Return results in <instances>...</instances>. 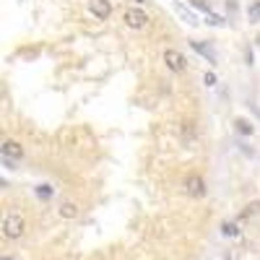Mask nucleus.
Wrapping results in <instances>:
<instances>
[{"label":"nucleus","mask_w":260,"mask_h":260,"mask_svg":"<svg viewBox=\"0 0 260 260\" xmlns=\"http://www.w3.org/2000/svg\"><path fill=\"white\" fill-rule=\"evenodd\" d=\"M26 232V221H24V216H18V213H8L6 219H3V237L6 240H21Z\"/></svg>","instance_id":"nucleus-1"},{"label":"nucleus","mask_w":260,"mask_h":260,"mask_svg":"<svg viewBox=\"0 0 260 260\" xmlns=\"http://www.w3.org/2000/svg\"><path fill=\"white\" fill-rule=\"evenodd\" d=\"M122 21H125L127 29H136V31H141V29L148 26V16H146V11H141V8H127V11L122 13Z\"/></svg>","instance_id":"nucleus-2"},{"label":"nucleus","mask_w":260,"mask_h":260,"mask_svg":"<svg viewBox=\"0 0 260 260\" xmlns=\"http://www.w3.org/2000/svg\"><path fill=\"white\" fill-rule=\"evenodd\" d=\"M164 62H167V68L175 71V73H182L187 68V60L180 50H164Z\"/></svg>","instance_id":"nucleus-3"},{"label":"nucleus","mask_w":260,"mask_h":260,"mask_svg":"<svg viewBox=\"0 0 260 260\" xmlns=\"http://www.w3.org/2000/svg\"><path fill=\"white\" fill-rule=\"evenodd\" d=\"M89 13L94 16V18H99V21H104L107 16L112 13V6L107 3V0H89Z\"/></svg>","instance_id":"nucleus-4"},{"label":"nucleus","mask_w":260,"mask_h":260,"mask_svg":"<svg viewBox=\"0 0 260 260\" xmlns=\"http://www.w3.org/2000/svg\"><path fill=\"white\" fill-rule=\"evenodd\" d=\"M185 187H187L190 195H195V198H203V195H206V182H203V177H198V175H190V177L185 180Z\"/></svg>","instance_id":"nucleus-5"},{"label":"nucleus","mask_w":260,"mask_h":260,"mask_svg":"<svg viewBox=\"0 0 260 260\" xmlns=\"http://www.w3.org/2000/svg\"><path fill=\"white\" fill-rule=\"evenodd\" d=\"M0 154H3V159H21L24 156V148H21V143L16 141H3V146H0Z\"/></svg>","instance_id":"nucleus-6"},{"label":"nucleus","mask_w":260,"mask_h":260,"mask_svg":"<svg viewBox=\"0 0 260 260\" xmlns=\"http://www.w3.org/2000/svg\"><path fill=\"white\" fill-rule=\"evenodd\" d=\"M190 45H192V50H195V52H198V55H203L208 62H216V52H213V47L203 45V42H198V39H192Z\"/></svg>","instance_id":"nucleus-7"},{"label":"nucleus","mask_w":260,"mask_h":260,"mask_svg":"<svg viewBox=\"0 0 260 260\" xmlns=\"http://www.w3.org/2000/svg\"><path fill=\"white\" fill-rule=\"evenodd\" d=\"M57 213L62 216V219H73V216H78V206L76 203H62Z\"/></svg>","instance_id":"nucleus-8"},{"label":"nucleus","mask_w":260,"mask_h":260,"mask_svg":"<svg viewBox=\"0 0 260 260\" xmlns=\"http://www.w3.org/2000/svg\"><path fill=\"white\" fill-rule=\"evenodd\" d=\"M34 192H37V198H42V201H50L55 190H52V185H37V187H34Z\"/></svg>","instance_id":"nucleus-9"},{"label":"nucleus","mask_w":260,"mask_h":260,"mask_svg":"<svg viewBox=\"0 0 260 260\" xmlns=\"http://www.w3.org/2000/svg\"><path fill=\"white\" fill-rule=\"evenodd\" d=\"M234 125H237V130H240V133H245V136H252V125H250L245 117H237V120H234Z\"/></svg>","instance_id":"nucleus-10"},{"label":"nucleus","mask_w":260,"mask_h":260,"mask_svg":"<svg viewBox=\"0 0 260 260\" xmlns=\"http://www.w3.org/2000/svg\"><path fill=\"white\" fill-rule=\"evenodd\" d=\"M221 234H224V237H237V234H240V229H237V224L224 221V224H221Z\"/></svg>","instance_id":"nucleus-11"},{"label":"nucleus","mask_w":260,"mask_h":260,"mask_svg":"<svg viewBox=\"0 0 260 260\" xmlns=\"http://www.w3.org/2000/svg\"><path fill=\"white\" fill-rule=\"evenodd\" d=\"M187 3H190L192 8H198V11H203L206 16L211 13V3H206V0H187Z\"/></svg>","instance_id":"nucleus-12"},{"label":"nucleus","mask_w":260,"mask_h":260,"mask_svg":"<svg viewBox=\"0 0 260 260\" xmlns=\"http://www.w3.org/2000/svg\"><path fill=\"white\" fill-rule=\"evenodd\" d=\"M206 21H208L211 26H224V18H221V16H213V13H208Z\"/></svg>","instance_id":"nucleus-13"},{"label":"nucleus","mask_w":260,"mask_h":260,"mask_svg":"<svg viewBox=\"0 0 260 260\" xmlns=\"http://www.w3.org/2000/svg\"><path fill=\"white\" fill-rule=\"evenodd\" d=\"M250 18H252V21H257V18H260V0H257L255 6H250Z\"/></svg>","instance_id":"nucleus-14"},{"label":"nucleus","mask_w":260,"mask_h":260,"mask_svg":"<svg viewBox=\"0 0 260 260\" xmlns=\"http://www.w3.org/2000/svg\"><path fill=\"white\" fill-rule=\"evenodd\" d=\"M203 83H206V86H216V73L206 71V76H203Z\"/></svg>","instance_id":"nucleus-15"},{"label":"nucleus","mask_w":260,"mask_h":260,"mask_svg":"<svg viewBox=\"0 0 260 260\" xmlns=\"http://www.w3.org/2000/svg\"><path fill=\"white\" fill-rule=\"evenodd\" d=\"M0 260H16V257H11V255H3V257H0Z\"/></svg>","instance_id":"nucleus-16"}]
</instances>
